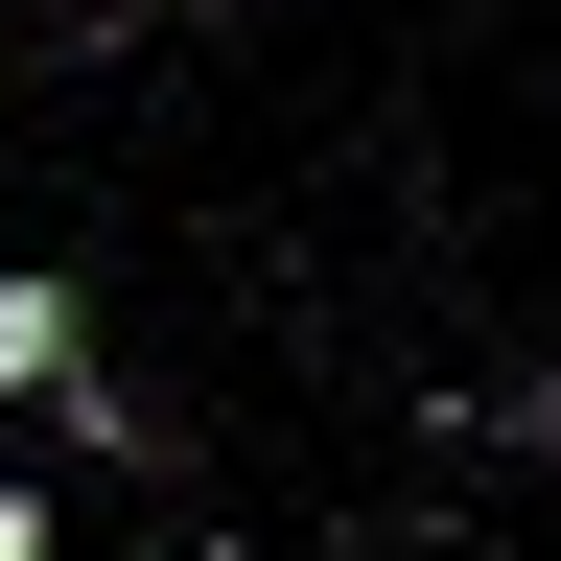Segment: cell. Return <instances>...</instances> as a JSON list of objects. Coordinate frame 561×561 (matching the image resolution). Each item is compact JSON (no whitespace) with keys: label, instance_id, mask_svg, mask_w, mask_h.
I'll return each instance as SVG.
<instances>
[{"label":"cell","instance_id":"cell-1","mask_svg":"<svg viewBox=\"0 0 561 561\" xmlns=\"http://www.w3.org/2000/svg\"><path fill=\"white\" fill-rule=\"evenodd\" d=\"M0 398H47V421H117V398H94V305H70V280H0Z\"/></svg>","mask_w":561,"mask_h":561},{"label":"cell","instance_id":"cell-2","mask_svg":"<svg viewBox=\"0 0 561 561\" xmlns=\"http://www.w3.org/2000/svg\"><path fill=\"white\" fill-rule=\"evenodd\" d=\"M0 561H47V491H24V468H0Z\"/></svg>","mask_w":561,"mask_h":561},{"label":"cell","instance_id":"cell-3","mask_svg":"<svg viewBox=\"0 0 561 561\" xmlns=\"http://www.w3.org/2000/svg\"><path fill=\"white\" fill-rule=\"evenodd\" d=\"M47 24H140V0H47Z\"/></svg>","mask_w":561,"mask_h":561},{"label":"cell","instance_id":"cell-4","mask_svg":"<svg viewBox=\"0 0 561 561\" xmlns=\"http://www.w3.org/2000/svg\"><path fill=\"white\" fill-rule=\"evenodd\" d=\"M538 468H561V375H538Z\"/></svg>","mask_w":561,"mask_h":561}]
</instances>
